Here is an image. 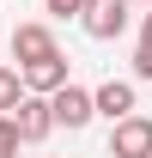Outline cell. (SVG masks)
<instances>
[{
	"mask_svg": "<svg viewBox=\"0 0 152 158\" xmlns=\"http://www.w3.org/2000/svg\"><path fill=\"white\" fill-rule=\"evenodd\" d=\"M128 19H134V6H128V0H85L73 24H79L91 43H116L122 31H128Z\"/></svg>",
	"mask_w": 152,
	"mask_h": 158,
	"instance_id": "cell-1",
	"label": "cell"
},
{
	"mask_svg": "<svg viewBox=\"0 0 152 158\" xmlns=\"http://www.w3.org/2000/svg\"><path fill=\"white\" fill-rule=\"evenodd\" d=\"M49 122L55 128H67V134H79V128H91V91L85 85H61V91H49Z\"/></svg>",
	"mask_w": 152,
	"mask_h": 158,
	"instance_id": "cell-2",
	"label": "cell"
},
{
	"mask_svg": "<svg viewBox=\"0 0 152 158\" xmlns=\"http://www.w3.org/2000/svg\"><path fill=\"white\" fill-rule=\"evenodd\" d=\"M6 122H12L19 146H43V140H49V128H55V122H49V98H31V91L6 110Z\"/></svg>",
	"mask_w": 152,
	"mask_h": 158,
	"instance_id": "cell-3",
	"label": "cell"
},
{
	"mask_svg": "<svg viewBox=\"0 0 152 158\" xmlns=\"http://www.w3.org/2000/svg\"><path fill=\"white\" fill-rule=\"evenodd\" d=\"M110 158H152V116H122L110 122Z\"/></svg>",
	"mask_w": 152,
	"mask_h": 158,
	"instance_id": "cell-4",
	"label": "cell"
},
{
	"mask_svg": "<svg viewBox=\"0 0 152 158\" xmlns=\"http://www.w3.org/2000/svg\"><path fill=\"white\" fill-rule=\"evenodd\" d=\"M19 85L31 91V98H49V91H61L67 85V55H43V61H31V67H19Z\"/></svg>",
	"mask_w": 152,
	"mask_h": 158,
	"instance_id": "cell-5",
	"label": "cell"
},
{
	"mask_svg": "<svg viewBox=\"0 0 152 158\" xmlns=\"http://www.w3.org/2000/svg\"><path fill=\"white\" fill-rule=\"evenodd\" d=\"M140 110V98H134V79H103L91 91V116H103V122H122V116H134Z\"/></svg>",
	"mask_w": 152,
	"mask_h": 158,
	"instance_id": "cell-6",
	"label": "cell"
},
{
	"mask_svg": "<svg viewBox=\"0 0 152 158\" xmlns=\"http://www.w3.org/2000/svg\"><path fill=\"white\" fill-rule=\"evenodd\" d=\"M43 55H55V31L49 24H12V61L19 67H31V61H43Z\"/></svg>",
	"mask_w": 152,
	"mask_h": 158,
	"instance_id": "cell-7",
	"label": "cell"
},
{
	"mask_svg": "<svg viewBox=\"0 0 152 158\" xmlns=\"http://www.w3.org/2000/svg\"><path fill=\"white\" fill-rule=\"evenodd\" d=\"M24 98V85H19V67H0V116L12 110V103Z\"/></svg>",
	"mask_w": 152,
	"mask_h": 158,
	"instance_id": "cell-8",
	"label": "cell"
},
{
	"mask_svg": "<svg viewBox=\"0 0 152 158\" xmlns=\"http://www.w3.org/2000/svg\"><path fill=\"white\" fill-rule=\"evenodd\" d=\"M79 6H85V0H43V12H49V19H61V24L79 19Z\"/></svg>",
	"mask_w": 152,
	"mask_h": 158,
	"instance_id": "cell-9",
	"label": "cell"
},
{
	"mask_svg": "<svg viewBox=\"0 0 152 158\" xmlns=\"http://www.w3.org/2000/svg\"><path fill=\"white\" fill-rule=\"evenodd\" d=\"M134 79H152V43L140 37V49H134Z\"/></svg>",
	"mask_w": 152,
	"mask_h": 158,
	"instance_id": "cell-10",
	"label": "cell"
},
{
	"mask_svg": "<svg viewBox=\"0 0 152 158\" xmlns=\"http://www.w3.org/2000/svg\"><path fill=\"white\" fill-rule=\"evenodd\" d=\"M0 158H19V134H12L6 116H0Z\"/></svg>",
	"mask_w": 152,
	"mask_h": 158,
	"instance_id": "cell-11",
	"label": "cell"
},
{
	"mask_svg": "<svg viewBox=\"0 0 152 158\" xmlns=\"http://www.w3.org/2000/svg\"><path fill=\"white\" fill-rule=\"evenodd\" d=\"M140 37H146V43H152V12H146V24H140Z\"/></svg>",
	"mask_w": 152,
	"mask_h": 158,
	"instance_id": "cell-12",
	"label": "cell"
}]
</instances>
